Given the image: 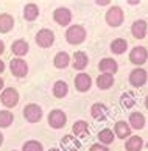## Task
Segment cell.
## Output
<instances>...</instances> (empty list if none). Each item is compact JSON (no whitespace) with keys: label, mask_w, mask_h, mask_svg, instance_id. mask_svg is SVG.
Masks as SVG:
<instances>
[{"label":"cell","mask_w":148,"mask_h":151,"mask_svg":"<svg viewBox=\"0 0 148 151\" xmlns=\"http://www.w3.org/2000/svg\"><path fill=\"white\" fill-rule=\"evenodd\" d=\"M87 33L84 30V27L81 25H70L66 31V41L70 44V45H78V44H83L86 41Z\"/></svg>","instance_id":"1"},{"label":"cell","mask_w":148,"mask_h":151,"mask_svg":"<svg viewBox=\"0 0 148 151\" xmlns=\"http://www.w3.org/2000/svg\"><path fill=\"white\" fill-rule=\"evenodd\" d=\"M125 20V14H123V9L120 6H117V5H114L108 9L106 13V24L109 27H120Z\"/></svg>","instance_id":"2"},{"label":"cell","mask_w":148,"mask_h":151,"mask_svg":"<svg viewBox=\"0 0 148 151\" xmlns=\"http://www.w3.org/2000/svg\"><path fill=\"white\" fill-rule=\"evenodd\" d=\"M0 103L6 108H14L19 103V92L14 87H6L0 93Z\"/></svg>","instance_id":"3"},{"label":"cell","mask_w":148,"mask_h":151,"mask_svg":"<svg viewBox=\"0 0 148 151\" xmlns=\"http://www.w3.org/2000/svg\"><path fill=\"white\" fill-rule=\"evenodd\" d=\"M24 117L28 123H38L42 119V108L36 103H30L24 108Z\"/></svg>","instance_id":"4"},{"label":"cell","mask_w":148,"mask_h":151,"mask_svg":"<svg viewBox=\"0 0 148 151\" xmlns=\"http://www.w3.org/2000/svg\"><path fill=\"white\" fill-rule=\"evenodd\" d=\"M55 42V33L50 28H42L36 33V44L41 48H48Z\"/></svg>","instance_id":"5"},{"label":"cell","mask_w":148,"mask_h":151,"mask_svg":"<svg viewBox=\"0 0 148 151\" xmlns=\"http://www.w3.org/2000/svg\"><path fill=\"white\" fill-rule=\"evenodd\" d=\"M148 81V73L145 69H142V67H137V69H134L133 72L129 73V84L133 87H142L145 86Z\"/></svg>","instance_id":"6"},{"label":"cell","mask_w":148,"mask_h":151,"mask_svg":"<svg viewBox=\"0 0 148 151\" xmlns=\"http://www.w3.org/2000/svg\"><path fill=\"white\" fill-rule=\"evenodd\" d=\"M66 122H67V115H66L64 111H61V109L50 111V114H48V125L52 128L59 129V128H62L66 125Z\"/></svg>","instance_id":"7"},{"label":"cell","mask_w":148,"mask_h":151,"mask_svg":"<svg viewBox=\"0 0 148 151\" xmlns=\"http://www.w3.org/2000/svg\"><path fill=\"white\" fill-rule=\"evenodd\" d=\"M147 59H148V50H147L145 47H142V45L134 47V48L129 52V61H131L134 65L145 64Z\"/></svg>","instance_id":"8"},{"label":"cell","mask_w":148,"mask_h":151,"mask_svg":"<svg viewBox=\"0 0 148 151\" xmlns=\"http://www.w3.org/2000/svg\"><path fill=\"white\" fill-rule=\"evenodd\" d=\"M53 20L58 25H61V27H67L72 22V13H70V9L69 8H64V6L56 8L55 13H53Z\"/></svg>","instance_id":"9"},{"label":"cell","mask_w":148,"mask_h":151,"mask_svg":"<svg viewBox=\"0 0 148 151\" xmlns=\"http://www.w3.org/2000/svg\"><path fill=\"white\" fill-rule=\"evenodd\" d=\"M9 69H11V73L17 78H24L28 73V64L22 58H14L9 63Z\"/></svg>","instance_id":"10"},{"label":"cell","mask_w":148,"mask_h":151,"mask_svg":"<svg viewBox=\"0 0 148 151\" xmlns=\"http://www.w3.org/2000/svg\"><path fill=\"white\" fill-rule=\"evenodd\" d=\"M59 143H61V151H78L81 148V142L75 136H72V134H67V136L61 137Z\"/></svg>","instance_id":"11"},{"label":"cell","mask_w":148,"mask_h":151,"mask_svg":"<svg viewBox=\"0 0 148 151\" xmlns=\"http://www.w3.org/2000/svg\"><path fill=\"white\" fill-rule=\"evenodd\" d=\"M98 69L101 73H108V75H116L118 70V64L117 61H114L112 58H103L98 63Z\"/></svg>","instance_id":"12"},{"label":"cell","mask_w":148,"mask_h":151,"mask_svg":"<svg viewBox=\"0 0 148 151\" xmlns=\"http://www.w3.org/2000/svg\"><path fill=\"white\" fill-rule=\"evenodd\" d=\"M90 115L98 122H105L108 119V115H109L108 106L103 104V103H94L92 108H90Z\"/></svg>","instance_id":"13"},{"label":"cell","mask_w":148,"mask_h":151,"mask_svg":"<svg viewBox=\"0 0 148 151\" xmlns=\"http://www.w3.org/2000/svg\"><path fill=\"white\" fill-rule=\"evenodd\" d=\"M90 86H92V78H90L87 73H84V72H81V73H78L77 78H75V87L77 91L79 92H87Z\"/></svg>","instance_id":"14"},{"label":"cell","mask_w":148,"mask_h":151,"mask_svg":"<svg viewBox=\"0 0 148 151\" xmlns=\"http://www.w3.org/2000/svg\"><path fill=\"white\" fill-rule=\"evenodd\" d=\"M72 136H75L77 139H84L89 136V125L84 120H78L73 123L72 126Z\"/></svg>","instance_id":"15"},{"label":"cell","mask_w":148,"mask_h":151,"mask_svg":"<svg viewBox=\"0 0 148 151\" xmlns=\"http://www.w3.org/2000/svg\"><path fill=\"white\" fill-rule=\"evenodd\" d=\"M147 30H148V25L144 19H139L136 20L133 25H131V33L136 39H144L147 36Z\"/></svg>","instance_id":"16"},{"label":"cell","mask_w":148,"mask_h":151,"mask_svg":"<svg viewBox=\"0 0 148 151\" xmlns=\"http://www.w3.org/2000/svg\"><path fill=\"white\" fill-rule=\"evenodd\" d=\"M131 126L128 125L126 122H123V120H120V122H117L116 125H114V134L118 137V139H128V137H131Z\"/></svg>","instance_id":"17"},{"label":"cell","mask_w":148,"mask_h":151,"mask_svg":"<svg viewBox=\"0 0 148 151\" xmlns=\"http://www.w3.org/2000/svg\"><path fill=\"white\" fill-rule=\"evenodd\" d=\"M11 50H13V53L16 55L17 58H22L25 56L28 53V50H30V45H28V42L24 41V39H17V41L13 42V45H11Z\"/></svg>","instance_id":"18"},{"label":"cell","mask_w":148,"mask_h":151,"mask_svg":"<svg viewBox=\"0 0 148 151\" xmlns=\"http://www.w3.org/2000/svg\"><path fill=\"white\" fill-rule=\"evenodd\" d=\"M89 64V58L84 52H77L73 55V69L75 70H84Z\"/></svg>","instance_id":"19"},{"label":"cell","mask_w":148,"mask_h":151,"mask_svg":"<svg viewBox=\"0 0 148 151\" xmlns=\"http://www.w3.org/2000/svg\"><path fill=\"white\" fill-rule=\"evenodd\" d=\"M128 125L131 126V129H144L145 128V117L142 112H133L129 115V123Z\"/></svg>","instance_id":"20"},{"label":"cell","mask_w":148,"mask_h":151,"mask_svg":"<svg viewBox=\"0 0 148 151\" xmlns=\"http://www.w3.org/2000/svg\"><path fill=\"white\" fill-rule=\"evenodd\" d=\"M14 27V17L8 13L0 14V33H9Z\"/></svg>","instance_id":"21"},{"label":"cell","mask_w":148,"mask_h":151,"mask_svg":"<svg viewBox=\"0 0 148 151\" xmlns=\"http://www.w3.org/2000/svg\"><path fill=\"white\" fill-rule=\"evenodd\" d=\"M128 50V41L123 37H117L111 42V52L114 55H123Z\"/></svg>","instance_id":"22"},{"label":"cell","mask_w":148,"mask_h":151,"mask_svg":"<svg viewBox=\"0 0 148 151\" xmlns=\"http://www.w3.org/2000/svg\"><path fill=\"white\" fill-rule=\"evenodd\" d=\"M144 147V139L139 136H131L125 142V150L126 151H140Z\"/></svg>","instance_id":"23"},{"label":"cell","mask_w":148,"mask_h":151,"mask_svg":"<svg viewBox=\"0 0 148 151\" xmlns=\"http://www.w3.org/2000/svg\"><path fill=\"white\" fill-rule=\"evenodd\" d=\"M39 16V6L36 3H27L24 6V19L28 22L36 20Z\"/></svg>","instance_id":"24"},{"label":"cell","mask_w":148,"mask_h":151,"mask_svg":"<svg viewBox=\"0 0 148 151\" xmlns=\"http://www.w3.org/2000/svg\"><path fill=\"white\" fill-rule=\"evenodd\" d=\"M114 86V75H108V73H100V76L97 78V87L101 91L111 89Z\"/></svg>","instance_id":"25"},{"label":"cell","mask_w":148,"mask_h":151,"mask_svg":"<svg viewBox=\"0 0 148 151\" xmlns=\"http://www.w3.org/2000/svg\"><path fill=\"white\" fill-rule=\"evenodd\" d=\"M53 95L56 98H64L67 97V93H69V84H67L66 81H56L53 84Z\"/></svg>","instance_id":"26"},{"label":"cell","mask_w":148,"mask_h":151,"mask_svg":"<svg viewBox=\"0 0 148 151\" xmlns=\"http://www.w3.org/2000/svg\"><path fill=\"white\" fill-rule=\"evenodd\" d=\"M70 63V56H69V53H66V52H59V53H56V56L53 59V64L56 69H66L67 65H69Z\"/></svg>","instance_id":"27"},{"label":"cell","mask_w":148,"mask_h":151,"mask_svg":"<svg viewBox=\"0 0 148 151\" xmlns=\"http://www.w3.org/2000/svg\"><path fill=\"white\" fill-rule=\"evenodd\" d=\"M98 140H100L101 145H105V147H106V145H109V143H112L114 142V131L109 129V128L101 129L98 132Z\"/></svg>","instance_id":"28"},{"label":"cell","mask_w":148,"mask_h":151,"mask_svg":"<svg viewBox=\"0 0 148 151\" xmlns=\"http://www.w3.org/2000/svg\"><path fill=\"white\" fill-rule=\"evenodd\" d=\"M14 115L9 111H0V128H8L13 125Z\"/></svg>","instance_id":"29"},{"label":"cell","mask_w":148,"mask_h":151,"mask_svg":"<svg viewBox=\"0 0 148 151\" xmlns=\"http://www.w3.org/2000/svg\"><path fill=\"white\" fill-rule=\"evenodd\" d=\"M120 103H122L123 108H126V109L133 108V106L136 104V95L133 92H125L120 97Z\"/></svg>","instance_id":"30"},{"label":"cell","mask_w":148,"mask_h":151,"mask_svg":"<svg viewBox=\"0 0 148 151\" xmlns=\"http://www.w3.org/2000/svg\"><path fill=\"white\" fill-rule=\"evenodd\" d=\"M22 151H44V147L38 140H27L22 147Z\"/></svg>","instance_id":"31"},{"label":"cell","mask_w":148,"mask_h":151,"mask_svg":"<svg viewBox=\"0 0 148 151\" xmlns=\"http://www.w3.org/2000/svg\"><path fill=\"white\" fill-rule=\"evenodd\" d=\"M89 151H109V148L105 147V145H101V143H94L92 147L89 148Z\"/></svg>","instance_id":"32"},{"label":"cell","mask_w":148,"mask_h":151,"mask_svg":"<svg viewBox=\"0 0 148 151\" xmlns=\"http://www.w3.org/2000/svg\"><path fill=\"white\" fill-rule=\"evenodd\" d=\"M95 3H97V5H100V6H106V5H109L111 2H109V0H97Z\"/></svg>","instance_id":"33"},{"label":"cell","mask_w":148,"mask_h":151,"mask_svg":"<svg viewBox=\"0 0 148 151\" xmlns=\"http://www.w3.org/2000/svg\"><path fill=\"white\" fill-rule=\"evenodd\" d=\"M3 52H5V44H3V41H0V55Z\"/></svg>","instance_id":"34"},{"label":"cell","mask_w":148,"mask_h":151,"mask_svg":"<svg viewBox=\"0 0 148 151\" xmlns=\"http://www.w3.org/2000/svg\"><path fill=\"white\" fill-rule=\"evenodd\" d=\"M3 87H5V81H3V78H0V92L3 91Z\"/></svg>","instance_id":"35"},{"label":"cell","mask_w":148,"mask_h":151,"mask_svg":"<svg viewBox=\"0 0 148 151\" xmlns=\"http://www.w3.org/2000/svg\"><path fill=\"white\" fill-rule=\"evenodd\" d=\"M3 70H5V64H3V61L0 59V73H2Z\"/></svg>","instance_id":"36"},{"label":"cell","mask_w":148,"mask_h":151,"mask_svg":"<svg viewBox=\"0 0 148 151\" xmlns=\"http://www.w3.org/2000/svg\"><path fill=\"white\" fill-rule=\"evenodd\" d=\"M129 5H137L139 2H137V0H129V2H128Z\"/></svg>","instance_id":"37"},{"label":"cell","mask_w":148,"mask_h":151,"mask_svg":"<svg viewBox=\"0 0 148 151\" xmlns=\"http://www.w3.org/2000/svg\"><path fill=\"white\" fill-rule=\"evenodd\" d=\"M2 143H3V134L0 132V147H2Z\"/></svg>","instance_id":"38"},{"label":"cell","mask_w":148,"mask_h":151,"mask_svg":"<svg viewBox=\"0 0 148 151\" xmlns=\"http://www.w3.org/2000/svg\"><path fill=\"white\" fill-rule=\"evenodd\" d=\"M145 108L148 109V95H147V97H145Z\"/></svg>","instance_id":"39"},{"label":"cell","mask_w":148,"mask_h":151,"mask_svg":"<svg viewBox=\"0 0 148 151\" xmlns=\"http://www.w3.org/2000/svg\"><path fill=\"white\" fill-rule=\"evenodd\" d=\"M48 151H61V150H59V148H50Z\"/></svg>","instance_id":"40"},{"label":"cell","mask_w":148,"mask_h":151,"mask_svg":"<svg viewBox=\"0 0 148 151\" xmlns=\"http://www.w3.org/2000/svg\"><path fill=\"white\" fill-rule=\"evenodd\" d=\"M147 35H148V30H147Z\"/></svg>","instance_id":"41"},{"label":"cell","mask_w":148,"mask_h":151,"mask_svg":"<svg viewBox=\"0 0 148 151\" xmlns=\"http://www.w3.org/2000/svg\"><path fill=\"white\" fill-rule=\"evenodd\" d=\"M14 151H16V150H14Z\"/></svg>","instance_id":"42"}]
</instances>
